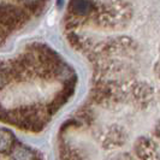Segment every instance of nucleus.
<instances>
[{
	"mask_svg": "<svg viewBox=\"0 0 160 160\" xmlns=\"http://www.w3.org/2000/svg\"><path fill=\"white\" fill-rule=\"evenodd\" d=\"M19 1H22L25 8H28L30 12L36 13V10L41 8V6H42V1L43 0H19Z\"/></svg>",
	"mask_w": 160,
	"mask_h": 160,
	"instance_id": "7",
	"label": "nucleus"
},
{
	"mask_svg": "<svg viewBox=\"0 0 160 160\" xmlns=\"http://www.w3.org/2000/svg\"><path fill=\"white\" fill-rule=\"evenodd\" d=\"M153 95V89L144 83H140L134 88V96L140 104H147Z\"/></svg>",
	"mask_w": 160,
	"mask_h": 160,
	"instance_id": "5",
	"label": "nucleus"
},
{
	"mask_svg": "<svg viewBox=\"0 0 160 160\" xmlns=\"http://www.w3.org/2000/svg\"><path fill=\"white\" fill-rule=\"evenodd\" d=\"M29 18L28 12L11 4H0V38H6Z\"/></svg>",
	"mask_w": 160,
	"mask_h": 160,
	"instance_id": "1",
	"label": "nucleus"
},
{
	"mask_svg": "<svg viewBox=\"0 0 160 160\" xmlns=\"http://www.w3.org/2000/svg\"><path fill=\"white\" fill-rule=\"evenodd\" d=\"M92 11H93V4L90 0H71L70 1L69 13L76 18L88 16Z\"/></svg>",
	"mask_w": 160,
	"mask_h": 160,
	"instance_id": "2",
	"label": "nucleus"
},
{
	"mask_svg": "<svg viewBox=\"0 0 160 160\" xmlns=\"http://www.w3.org/2000/svg\"><path fill=\"white\" fill-rule=\"evenodd\" d=\"M137 154L141 159L147 160V158H152L153 155V144L151 143V141L148 138H140L136 146Z\"/></svg>",
	"mask_w": 160,
	"mask_h": 160,
	"instance_id": "6",
	"label": "nucleus"
},
{
	"mask_svg": "<svg viewBox=\"0 0 160 160\" xmlns=\"http://www.w3.org/2000/svg\"><path fill=\"white\" fill-rule=\"evenodd\" d=\"M62 1H63V0H58V5H59V6H62Z\"/></svg>",
	"mask_w": 160,
	"mask_h": 160,
	"instance_id": "8",
	"label": "nucleus"
},
{
	"mask_svg": "<svg viewBox=\"0 0 160 160\" xmlns=\"http://www.w3.org/2000/svg\"><path fill=\"white\" fill-rule=\"evenodd\" d=\"M35 153L29 147L16 143L11 151V160H35Z\"/></svg>",
	"mask_w": 160,
	"mask_h": 160,
	"instance_id": "4",
	"label": "nucleus"
},
{
	"mask_svg": "<svg viewBox=\"0 0 160 160\" xmlns=\"http://www.w3.org/2000/svg\"><path fill=\"white\" fill-rule=\"evenodd\" d=\"M16 144L15 135L6 129H0V153H10Z\"/></svg>",
	"mask_w": 160,
	"mask_h": 160,
	"instance_id": "3",
	"label": "nucleus"
}]
</instances>
